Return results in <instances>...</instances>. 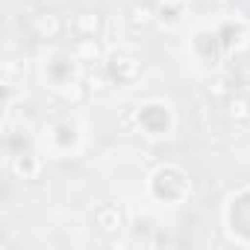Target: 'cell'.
<instances>
[{
	"label": "cell",
	"mask_w": 250,
	"mask_h": 250,
	"mask_svg": "<svg viewBox=\"0 0 250 250\" xmlns=\"http://www.w3.org/2000/svg\"><path fill=\"white\" fill-rule=\"evenodd\" d=\"M30 33L39 42H56L65 33V21L59 12H39L30 18Z\"/></svg>",
	"instance_id": "cell-2"
},
{
	"label": "cell",
	"mask_w": 250,
	"mask_h": 250,
	"mask_svg": "<svg viewBox=\"0 0 250 250\" xmlns=\"http://www.w3.org/2000/svg\"><path fill=\"white\" fill-rule=\"evenodd\" d=\"M227 112H229V118L238 124V127L250 124V97H244V94H232V97L227 100Z\"/></svg>",
	"instance_id": "cell-9"
},
{
	"label": "cell",
	"mask_w": 250,
	"mask_h": 250,
	"mask_svg": "<svg viewBox=\"0 0 250 250\" xmlns=\"http://www.w3.org/2000/svg\"><path fill=\"white\" fill-rule=\"evenodd\" d=\"M18 62H21L18 56H6V59H3V77H6V80L18 77V74L24 71V65H18Z\"/></svg>",
	"instance_id": "cell-13"
},
{
	"label": "cell",
	"mask_w": 250,
	"mask_h": 250,
	"mask_svg": "<svg viewBox=\"0 0 250 250\" xmlns=\"http://www.w3.org/2000/svg\"><path fill=\"white\" fill-rule=\"evenodd\" d=\"M206 91H209V97H215V100H229V97L235 94V91L229 88V80H227V77H215Z\"/></svg>",
	"instance_id": "cell-12"
},
{
	"label": "cell",
	"mask_w": 250,
	"mask_h": 250,
	"mask_svg": "<svg viewBox=\"0 0 250 250\" xmlns=\"http://www.w3.org/2000/svg\"><path fill=\"white\" fill-rule=\"evenodd\" d=\"M100 30H103V15H100V12H91V9L77 12V18H74V24H71V33H74L77 39H97Z\"/></svg>",
	"instance_id": "cell-6"
},
{
	"label": "cell",
	"mask_w": 250,
	"mask_h": 250,
	"mask_svg": "<svg viewBox=\"0 0 250 250\" xmlns=\"http://www.w3.org/2000/svg\"><path fill=\"white\" fill-rule=\"evenodd\" d=\"M124 21H127L133 30H147L153 21H156V6L153 3H133L130 9H127V15H124Z\"/></svg>",
	"instance_id": "cell-7"
},
{
	"label": "cell",
	"mask_w": 250,
	"mask_h": 250,
	"mask_svg": "<svg viewBox=\"0 0 250 250\" xmlns=\"http://www.w3.org/2000/svg\"><path fill=\"white\" fill-rule=\"evenodd\" d=\"M142 56H136V53H130V50H118V53H112L109 56V77H112V83H118V85H133L139 77H142Z\"/></svg>",
	"instance_id": "cell-1"
},
{
	"label": "cell",
	"mask_w": 250,
	"mask_h": 250,
	"mask_svg": "<svg viewBox=\"0 0 250 250\" xmlns=\"http://www.w3.org/2000/svg\"><path fill=\"white\" fill-rule=\"evenodd\" d=\"M9 171L15 180H24V183H33L42 177V156L33 153V150H18L12 159H9Z\"/></svg>",
	"instance_id": "cell-3"
},
{
	"label": "cell",
	"mask_w": 250,
	"mask_h": 250,
	"mask_svg": "<svg viewBox=\"0 0 250 250\" xmlns=\"http://www.w3.org/2000/svg\"><path fill=\"white\" fill-rule=\"evenodd\" d=\"M94 227L103 235H118L124 229V212L115 203H103V206L94 209Z\"/></svg>",
	"instance_id": "cell-5"
},
{
	"label": "cell",
	"mask_w": 250,
	"mask_h": 250,
	"mask_svg": "<svg viewBox=\"0 0 250 250\" xmlns=\"http://www.w3.org/2000/svg\"><path fill=\"white\" fill-rule=\"evenodd\" d=\"M53 91H56V97H59V103H65V106H71V109H77V106H83L85 100H88V85H85V80H77V77H71V80H65V83H59V85H53Z\"/></svg>",
	"instance_id": "cell-4"
},
{
	"label": "cell",
	"mask_w": 250,
	"mask_h": 250,
	"mask_svg": "<svg viewBox=\"0 0 250 250\" xmlns=\"http://www.w3.org/2000/svg\"><path fill=\"white\" fill-rule=\"evenodd\" d=\"M85 85H88V91H91L94 97H100V94L109 91L112 77H109V71H88V74H85Z\"/></svg>",
	"instance_id": "cell-11"
},
{
	"label": "cell",
	"mask_w": 250,
	"mask_h": 250,
	"mask_svg": "<svg viewBox=\"0 0 250 250\" xmlns=\"http://www.w3.org/2000/svg\"><path fill=\"white\" fill-rule=\"evenodd\" d=\"M153 6H156V18L177 21L186 12V0H153Z\"/></svg>",
	"instance_id": "cell-10"
},
{
	"label": "cell",
	"mask_w": 250,
	"mask_h": 250,
	"mask_svg": "<svg viewBox=\"0 0 250 250\" xmlns=\"http://www.w3.org/2000/svg\"><path fill=\"white\" fill-rule=\"evenodd\" d=\"M74 59H77L80 65H94V62H100V59H103V44H100V39H77V44H74Z\"/></svg>",
	"instance_id": "cell-8"
}]
</instances>
